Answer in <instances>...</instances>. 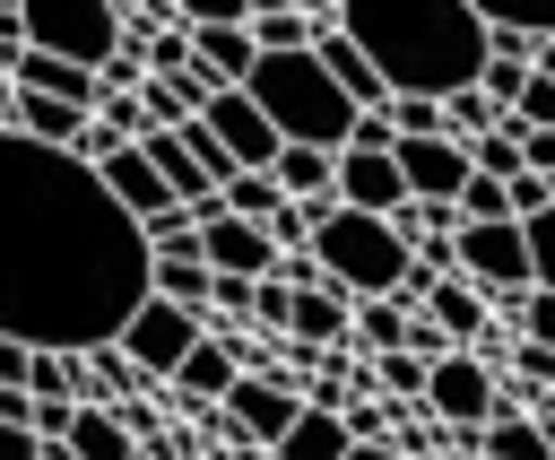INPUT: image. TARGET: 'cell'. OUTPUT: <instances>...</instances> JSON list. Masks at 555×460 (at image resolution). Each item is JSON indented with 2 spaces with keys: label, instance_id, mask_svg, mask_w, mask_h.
<instances>
[{
  "label": "cell",
  "instance_id": "cell-46",
  "mask_svg": "<svg viewBox=\"0 0 555 460\" xmlns=\"http://www.w3.org/2000/svg\"><path fill=\"white\" fill-rule=\"evenodd\" d=\"M347 460H408L399 443H347Z\"/></svg>",
  "mask_w": 555,
  "mask_h": 460
},
{
  "label": "cell",
  "instance_id": "cell-18",
  "mask_svg": "<svg viewBox=\"0 0 555 460\" xmlns=\"http://www.w3.org/2000/svg\"><path fill=\"white\" fill-rule=\"evenodd\" d=\"M9 87H35V95H61V104H87V113H95V95H104L87 61H69V52H35V43H26L17 61H9Z\"/></svg>",
  "mask_w": 555,
  "mask_h": 460
},
{
  "label": "cell",
  "instance_id": "cell-26",
  "mask_svg": "<svg viewBox=\"0 0 555 460\" xmlns=\"http://www.w3.org/2000/svg\"><path fill=\"white\" fill-rule=\"evenodd\" d=\"M139 156H147V165L165 174V191H173L182 208H191V200L208 191V174H199V165H191V148L173 139V122H147V130H139Z\"/></svg>",
  "mask_w": 555,
  "mask_h": 460
},
{
  "label": "cell",
  "instance_id": "cell-5",
  "mask_svg": "<svg viewBox=\"0 0 555 460\" xmlns=\"http://www.w3.org/2000/svg\"><path fill=\"white\" fill-rule=\"evenodd\" d=\"M451 269L486 295V304H520L529 295V234H520V217H477V226H460L451 234Z\"/></svg>",
  "mask_w": 555,
  "mask_h": 460
},
{
  "label": "cell",
  "instance_id": "cell-29",
  "mask_svg": "<svg viewBox=\"0 0 555 460\" xmlns=\"http://www.w3.org/2000/svg\"><path fill=\"white\" fill-rule=\"evenodd\" d=\"M217 200H225L234 217H269V208H278L286 191H278V174H269V165H234V174L217 182Z\"/></svg>",
  "mask_w": 555,
  "mask_h": 460
},
{
  "label": "cell",
  "instance_id": "cell-2",
  "mask_svg": "<svg viewBox=\"0 0 555 460\" xmlns=\"http://www.w3.org/2000/svg\"><path fill=\"white\" fill-rule=\"evenodd\" d=\"M338 35L382 69L390 95H451L486 69V17L468 0H338Z\"/></svg>",
  "mask_w": 555,
  "mask_h": 460
},
{
  "label": "cell",
  "instance_id": "cell-27",
  "mask_svg": "<svg viewBox=\"0 0 555 460\" xmlns=\"http://www.w3.org/2000/svg\"><path fill=\"white\" fill-rule=\"evenodd\" d=\"M251 43L260 52H295V43H312V17H304V0H251Z\"/></svg>",
  "mask_w": 555,
  "mask_h": 460
},
{
  "label": "cell",
  "instance_id": "cell-20",
  "mask_svg": "<svg viewBox=\"0 0 555 460\" xmlns=\"http://www.w3.org/2000/svg\"><path fill=\"white\" fill-rule=\"evenodd\" d=\"M312 61H321V69H330V78L347 87V104H364V113H373V104H390L382 69H373V61H364V52H356V43L338 35V17H330V26H312Z\"/></svg>",
  "mask_w": 555,
  "mask_h": 460
},
{
  "label": "cell",
  "instance_id": "cell-6",
  "mask_svg": "<svg viewBox=\"0 0 555 460\" xmlns=\"http://www.w3.org/2000/svg\"><path fill=\"white\" fill-rule=\"evenodd\" d=\"M494 391H503V373H494L477 347H442V356L425 365V391H416V408H425L442 434H468V443H477V425H486Z\"/></svg>",
  "mask_w": 555,
  "mask_h": 460
},
{
  "label": "cell",
  "instance_id": "cell-32",
  "mask_svg": "<svg viewBox=\"0 0 555 460\" xmlns=\"http://www.w3.org/2000/svg\"><path fill=\"white\" fill-rule=\"evenodd\" d=\"M382 122H390V139H434L442 130V95H390Z\"/></svg>",
  "mask_w": 555,
  "mask_h": 460
},
{
  "label": "cell",
  "instance_id": "cell-49",
  "mask_svg": "<svg viewBox=\"0 0 555 460\" xmlns=\"http://www.w3.org/2000/svg\"><path fill=\"white\" fill-rule=\"evenodd\" d=\"M408 460H434V451H408Z\"/></svg>",
  "mask_w": 555,
  "mask_h": 460
},
{
  "label": "cell",
  "instance_id": "cell-50",
  "mask_svg": "<svg viewBox=\"0 0 555 460\" xmlns=\"http://www.w3.org/2000/svg\"><path fill=\"white\" fill-rule=\"evenodd\" d=\"M0 78H9V69H0Z\"/></svg>",
  "mask_w": 555,
  "mask_h": 460
},
{
  "label": "cell",
  "instance_id": "cell-34",
  "mask_svg": "<svg viewBox=\"0 0 555 460\" xmlns=\"http://www.w3.org/2000/svg\"><path fill=\"white\" fill-rule=\"evenodd\" d=\"M451 208H460V226H477V217H512V200H503V174H468V182L451 191Z\"/></svg>",
  "mask_w": 555,
  "mask_h": 460
},
{
  "label": "cell",
  "instance_id": "cell-15",
  "mask_svg": "<svg viewBox=\"0 0 555 460\" xmlns=\"http://www.w3.org/2000/svg\"><path fill=\"white\" fill-rule=\"evenodd\" d=\"M477 451H486V460H555V451H546L538 408H529L512 382L494 391V408H486V425H477Z\"/></svg>",
  "mask_w": 555,
  "mask_h": 460
},
{
  "label": "cell",
  "instance_id": "cell-37",
  "mask_svg": "<svg viewBox=\"0 0 555 460\" xmlns=\"http://www.w3.org/2000/svg\"><path fill=\"white\" fill-rule=\"evenodd\" d=\"M512 330L538 338V347H555V286H529V295L512 304Z\"/></svg>",
  "mask_w": 555,
  "mask_h": 460
},
{
  "label": "cell",
  "instance_id": "cell-30",
  "mask_svg": "<svg viewBox=\"0 0 555 460\" xmlns=\"http://www.w3.org/2000/svg\"><path fill=\"white\" fill-rule=\"evenodd\" d=\"M494 122H503V104H494L486 87H451V95H442V130H451V139H468V130H494Z\"/></svg>",
  "mask_w": 555,
  "mask_h": 460
},
{
  "label": "cell",
  "instance_id": "cell-31",
  "mask_svg": "<svg viewBox=\"0 0 555 460\" xmlns=\"http://www.w3.org/2000/svg\"><path fill=\"white\" fill-rule=\"evenodd\" d=\"M364 382H382L390 399H416V391H425V356H416V347H373V373H364Z\"/></svg>",
  "mask_w": 555,
  "mask_h": 460
},
{
  "label": "cell",
  "instance_id": "cell-4",
  "mask_svg": "<svg viewBox=\"0 0 555 460\" xmlns=\"http://www.w3.org/2000/svg\"><path fill=\"white\" fill-rule=\"evenodd\" d=\"M312 260H321V278L330 286H347V295H390L399 278H408V234L382 217V208H347V200H330L321 217H312Z\"/></svg>",
  "mask_w": 555,
  "mask_h": 460
},
{
  "label": "cell",
  "instance_id": "cell-45",
  "mask_svg": "<svg viewBox=\"0 0 555 460\" xmlns=\"http://www.w3.org/2000/svg\"><path fill=\"white\" fill-rule=\"evenodd\" d=\"M26 356H35L26 338H0V382H26Z\"/></svg>",
  "mask_w": 555,
  "mask_h": 460
},
{
  "label": "cell",
  "instance_id": "cell-14",
  "mask_svg": "<svg viewBox=\"0 0 555 460\" xmlns=\"http://www.w3.org/2000/svg\"><path fill=\"white\" fill-rule=\"evenodd\" d=\"M234 373H243V356H234V338H217V330H199V338H191V356H182V365L165 373V391H173L182 408H199V417H208V408L225 399V382H234Z\"/></svg>",
  "mask_w": 555,
  "mask_h": 460
},
{
  "label": "cell",
  "instance_id": "cell-12",
  "mask_svg": "<svg viewBox=\"0 0 555 460\" xmlns=\"http://www.w3.org/2000/svg\"><path fill=\"white\" fill-rule=\"evenodd\" d=\"M390 156H399L408 200H451V191L468 182V148H460L451 130H434V139H390Z\"/></svg>",
  "mask_w": 555,
  "mask_h": 460
},
{
  "label": "cell",
  "instance_id": "cell-41",
  "mask_svg": "<svg viewBox=\"0 0 555 460\" xmlns=\"http://www.w3.org/2000/svg\"><path fill=\"white\" fill-rule=\"evenodd\" d=\"M95 130H113V139H139V130H147L139 95H113V87H104V95H95Z\"/></svg>",
  "mask_w": 555,
  "mask_h": 460
},
{
  "label": "cell",
  "instance_id": "cell-19",
  "mask_svg": "<svg viewBox=\"0 0 555 460\" xmlns=\"http://www.w3.org/2000/svg\"><path fill=\"white\" fill-rule=\"evenodd\" d=\"M269 174H278V191H286V200H304V208H330V200H338V148L286 139V148L269 156Z\"/></svg>",
  "mask_w": 555,
  "mask_h": 460
},
{
  "label": "cell",
  "instance_id": "cell-21",
  "mask_svg": "<svg viewBox=\"0 0 555 460\" xmlns=\"http://www.w3.org/2000/svg\"><path fill=\"white\" fill-rule=\"evenodd\" d=\"M9 130H26V139H43V148H69V156H78V139H87V104H61V95H35V87H17V104H9Z\"/></svg>",
  "mask_w": 555,
  "mask_h": 460
},
{
  "label": "cell",
  "instance_id": "cell-48",
  "mask_svg": "<svg viewBox=\"0 0 555 460\" xmlns=\"http://www.w3.org/2000/svg\"><path fill=\"white\" fill-rule=\"evenodd\" d=\"M9 104H17V87H9V78H0V130H9Z\"/></svg>",
  "mask_w": 555,
  "mask_h": 460
},
{
  "label": "cell",
  "instance_id": "cell-39",
  "mask_svg": "<svg viewBox=\"0 0 555 460\" xmlns=\"http://www.w3.org/2000/svg\"><path fill=\"white\" fill-rule=\"evenodd\" d=\"M312 217H321V208H304V200H278L260 226H269V243H278V252H295V243H312Z\"/></svg>",
  "mask_w": 555,
  "mask_h": 460
},
{
  "label": "cell",
  "instance_id": "cell-11",
  "mask_svg": "<svg viewBox=\"0 0 555 460\" xmlns=\"http://www.w3.org/2000/svg\"><path fill=\"white\" fill-rule=\"evenodd\" d=\"M199 122L225 139V156H234V165H269V156L286 148V139H278V122H269V113H260L243 87H217V95L199 104Z\"/></svg>",
  "mask_w": 555,
  "mask_h": 460
},
{
  "label": "cell",
  "instance_id": "cell-3",
  "mask_svg": "<svg viewBox=\"0 0 555 460\" xmlns=\"http://www.w3.org/2000/svg\"><path fill=\"white\" fill-rule=\"evenodd\" d=\"M243 95L278 122V139H312V148H347V130H356V113H364V104H347V87L312 61V43L260 52V61L243 69Z\"/></svg>",
  "mask_w": 555,
  "mask_h": 460
},
{
  "label": "cell",
  "instance_id": "cell-10",
  "mask_svg": "<svg viewBox=\"0 0 555 460\" xmlns=\"http://www.w3.org/2000/svg\"><path fill=\"white\" fill-rule=\"evenodd\" d=\"M199 260H208L217 278H269V269H278V243H269L260 217H234V208L217 200V217H199Z\"/></svg>",
  "mask_w": 555,
  "mask_h": 460
},
{
  "label": "cell",
  "instance_id": "cell-23",
  "mask_svg": "<svg viewBox=\"0 0 555 460\" xmlns=\"http://www.w3.org/2000/svg\"><path fill=\"white\" fill-rule=\"evenodd\" d=\"M347 443H356V434H347V417L304 399V408H295V425L269 443V460H347Z\"/></svg>",
  "mask_w": 555,
  "mask_h": 460
},
{
  "label": "cell",
  "instance_id": "cell-13",
  "mask_svg": "<svg viewBox=\"0 0 555 460\" xmlns=\"http://www.w3.org/2000/svg\"><path fill=\"white\" fill-rule=\"evenodd\" d=\"M347 286H330V278H312V286H295V304H286V347L295 356H321V347H347Z\"/></svg>",
  "mask_w": 555,
  "mask_h": 460
},
{
  "label": "cell",
  "instance_id": "cell-40",
  "mask_svg": "<svg viewBox=\"0 0 555 460\" xmlns=\"http://www.w3.org/2000/svg\"><path fill=\"white\" fill-rule=\"evenodd\" d=\"M286 304H295V286H286V278H251V304H243V312H251L260 330H278V338H286Z\"/></svg>",
  "mask_w": 555,
  "mask_h": 460
},
{
  "label": "cell",
  "instance_id": "cell-28",
  "mask_svg": "<svg viewBox=\"0 0 555 460\" xmlns=\"http://www.w3.org/2000/svg\"><path fill=\"white\" fill-rule=\"evenodd\" d=\"M460 148H468V174H520V122H512V113H503L494 130H468Z\"/></svg>",
  "mask_w": 555,
  "mask_h": 460
},
{
  "label": "cell",
  "instance_id": "cell-38",
  "mask_svg": "<svg viewBox=\"0 0 555 460\" xmlns=\"http://www.w3.org/2000/svg\"><path fill=\"white\" fill-rule=\"evenodd\" d=\"M165 17H182V26H243L251 17V0H156Z\"/></svg>",
  "mask_w": 555,
  "mask_h": 460
},
{
  "label": "cell",
  "instance_id": "cell-22",
  "mask_svg": "<svg viewBox=\"0 0 555 460\" xmlns=\"http://www.w3.org/2000/svg\"><path fill=\"white\" fill-rule=\"evenodd\" d=\"M78 460H139V434L121 425V408L113 399H78V417H69V434H61Z\"/></svg>",
  "mask_w": 555,
  "mask_h": 460
},
{
  "label": "cell",
  "instance_id": "cell-33",
  "mask_svg": "<svg viewBox=\"0 0 555 460\" xmlns=\"http://www.w3.org/2000/svg\"><path fill=\"white\" fill-rule=\"evenodd\" d=\"M486 26H520V35H555V0H468Z\"/></svg>",
  "mask_w": 555,
  "mask_h": 460
},
{
  "label": "cell",
  "instance_id": "cell-47",
  "mask_svg": "<svg viewBox=\"0 0 555 460\" xmlns=\"http://www.w3.org/2000/svg\"><path fill=\"white\" fill-rule=\"evenodd\" d=\"M529 69H546V78H555V35H538V43H529Z\"/></svg>",
  "mask_w": 555,
  "mask_h": 460
},
{
  "label": "cell",
  "instance_id": "cell-1",
  "mask_svg": "<svg viewBox=\"0 0 555 460\" xmlns=\"http://www.w3.org/2000/svg\"><path fill=\"white\" fill-rule=\"evenodd\" d=\"M147 295V234L69 148L0 130V338L104 347Z\"/></svg>",
  "mask_w": 555,
  "mask_h": 460
},
{
  "label": "cell",
  "instance_id": "cell-43",
  "mask_svg": "<svg viewBox=\"0 0 555 460\" xmlns=\"http://www.w3.org/2000/svg\"><path fill=\"white\" fill-rule=\"evenodd\" d=\"M520 165L529 174H555V122L546 130H520Z\"/></svg>",
  "mask_w": 555,
  "mask_h": 460
},
{
  "label": "cell",
  "instance_id": "cell-36",
  "mask_svg": "<svg viewBox=\"0 0 555 460\" xmlns=\"http://www.w3.org/2000/svg\"><path fill=\"white\" fill-rule=\"evenodd\" d=\"M512 122H520V130H546V122H555V78H546V69H529V78H520Z\"/></svg>",
  "mask_w": 555,
  "mask_h": 460
},
{
  "label": "cell",
  "instance_id": "cell-35",
  "mask_svg": "<svg viewBox=\"0 0 555 460\" xmlns=\"http://www.w3.org/2000/svg\"><path fill=\"white\" fill-rule=\"evenodd\" d=\"M520 234H529V286H555V200H546V208H529V217H520Z\"/></svg>",
  "mask_w": 555,
  "mask_h": 460
},
{
  "label": "cell",
  "instance_id": "cell-24",
  "mask_svg": "<svg viewBox=\"0 0 555 460\" xmlns=\"http://www.w3.org/2000/svg\"><path fill=\"white\" fill-rule=\"evenodd\" d=\"M416 312H434V321H442V338H451V347H477V338H486V295H477V286H468V278H460V269H451V278H434V286H425V304H416Z\"/></svg>",
  "mask_w": 555,
  "mask_h": 460
},
{
  "label": "cell",
  "instance_id": "cell-8",
  "mask_svg": "<svg viewBox=\"0 0 555 460\" xmlns=\"http://www.w3.org/2000/svg\"><path fill=\"white\" fill-rule=\"evenodd\" d=\"M199 330H208V312H191V304H165V295L147 286V295L130 304V321L113 330V347H121V356H130L147 382H165V373L191 356V338H199Z\"/></svg>",
  "mask_w": 555,
  "mask_h": 460
},
{
  "label": "cell",
  "instance_id": "cell-9",
  "mask_svg": "<svg viewBox=\"0 0 555 460\" xmlns=\"http://www.w3.org/2000/svg\"><path fill=\"white\" fill-rule=\"evenodd\" d=\"M295 408H304V391H295L286 373H234V382H225V399H217L208 417H217L234 443H260V451H269V443L295 425Z\"/></svg>",
  "mask_w": 555,
  "mask_h": 460
},
{
  "label": "cell",
  "instance_id": "cell-44",
  "mask_svg": "<svg viewBox=\"0 0 555 460\" xmlns=\"http://www.w3.org/2000/svg\"><path fill=\"white\" fill-rule=\"evenodd\" d=\"M43 443H35V425H17V417H0V460H35Z\"/></svg>",
  "mask_w": 555,
  "mask_h": 460
},
{
  "label": "cell",
  "instance_id": "cell-16",
  "mask_svg": "<svg viewBox=\"0 0 555 460\" xmlns=\"http://www.w3.org/2000/svg\"><path fill=\"white\" fill-rule=\"evenodd\" d=\"M338 200H347V208H382V217L408 200L390 139H382V148H338Z\"/></svg>",
  "mask_w": 555,
  "mask_h": 460
},
{
  "label": "cell",
  "instance_id": "cell-7",
  "mask_svg": "<svg viewBox=\"0 0 555 460\" xmlns=\"http://www.w3.org/2000/svg\"><path fill=\"white\" fill-rule=\"evenodd\" d=\"M17 26L35 52H69L87 69H104V52L121 43V17L113 0H17Z\"/></svg>",
  "mask_w": 555,
  "mask_h": 460
},
{
  "label": "cell",
  "instance_id": "cell-25",
  "mask_svg": "<svg viewBox=\"0 0 555 460\" xmlns=\"http://www.w3.org/2000/svg\"><path fill=\"white\" fill-rule=\"evenodd\" d=\"M191 61L217 87H243V69L260 61V43H251V26H191Z\"/></svg>",
  "mask_w": 555,
  "mask_h": 460
},
{
  "label": "cell",
  "instance_id": "cell-17",
  "mask_svg": "<svg viewBox=\"0 0 555 460\" xmlns=\"http://www.w3.org/2000/svg\"><path fill=\"white\" fill-rule=\"evenodd\" d=\"M95 174H104V191H113V200H121L130 217H156V208H182V200L165 191V174H156V165L139 156V139H113V148L95 156Z\"/></svg>",
  "mask_w": 555,
  "mask_h": 460
},
{
  "label": "cell",
  "instance_id": "cell-42",
  "mask_svg": "<svg viewBox=\"0 0 555 460\" xmlns=\"http://www.w3.org/2000/svg\"><path fill=\"white\" fill-rule=\"evenodd\" d=\"M503 200H512V217H529V208L555 200V174H529V165H520V174H503Z\"/></svg>",
  "mask_w": 555,
  "mask_h": 460
}]
</instances>
